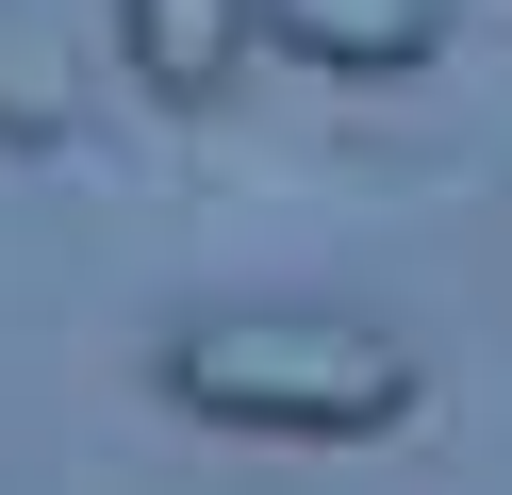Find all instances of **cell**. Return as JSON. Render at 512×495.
Listing matches in <instances>:
<instances>
[{
  "instance_id": "1",
  "label": "cell",
  "mask_w": 512,
  "mask_h": 495,
  "mask_svg": "<svg viewBox=\"0 0 512 495\" xmlns=\"http://www.w3.org/2000/svg\"><path fill=\"white\" fill-rule=\"evenodd\" d=\"M166 396L199 429H281V446H364L430 396V363L364 314H182L166 330Z\"/></svg>"
},
{
  "instance_id": "4",
  "label": "cell",
  "mask_w": 512,
  "mask_h": 495,
  "mask_svg": "<svg viewBox=\"0 0 512 495\" xmlns=\"http://www.w3.org/2000/svg\"><path fill=\"white\" fill-rule=\"evenodd\" d=\"M67 132H83V66L50 50L17 0H0V165H50Z\"/></svg>"
},
{
  "instance_id": "2",
  "label": "cell",
  "mask_w": 512,
  "mask_h": 495,
  "mask_svg": "<svg viewBox=\"0 0 512 495\" xmlns=\"http://www.w3.org/2000/svg\"><path fill=\"white\" fill-rule=\"evenodd\" d=\"M248 33H265V0H116V66L166 116H215L248 83Z\"/></svg>"
},
{
  "instance_id": "3",
  "label": "cell",
  "mask_w": 512,
  "mask_h": 495,
  "mask_svg": "<svg viewBox=\"0 0 512 495\" xmlns=\"http://www.w3.org/2000/svg\"><path fill=\"white\" fill-rule=\"evenodd\" d=\"M265 50L314 83H397L446 50V0H265Z\"/></svg>"
}]
</instances>
